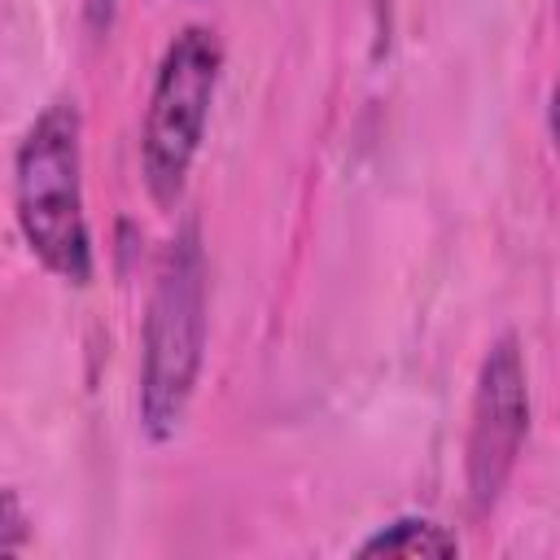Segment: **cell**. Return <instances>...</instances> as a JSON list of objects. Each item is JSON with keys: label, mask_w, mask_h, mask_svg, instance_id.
Masks as SVG:
<instances>
[{"label": "cell", "mask_w": 560, "mask_h": 560, "mask_svg": "<svg viewBox=\"0 0 560 560\" xmlns=\"http://www.w3.org/2000/svg\"><path fill=\"white\" fill-rule=\"evenodd\" d=\"M206 245L197 219H184L158 258L140 337V429L149 433V442L175 438L188 416L206 359Z\"/></svg>", "instance_id": "6da1fadb"}, {"label": "cell", "mask_w": 560, "mask_h": 560, "mask_svg": "<svg viewBox=\"0 0 560 560\" xmlns=\"http://www.w3.org/2000/svg\"><path fill=\"white\" fill-rule=\"evenodd\" d=\"M13 214L31 254L57 280H92V232L83 214V118L74 101L44 105L18 140Z\"/></svg>", "instance_id": "7a4b0ae2"}, {"label": "cell", "mask_w": 560, "mask_h": 560, "mask_svg": "<svg viewBox=\"0 0 560 560\" xmlns=\"http://www.w3.org/2000/svg\"><path fill=\"white\" fill-rule=\"evenodd\" d=\"M219 70H223V48L210 26H184L158 61L144 109V136H140V171L158 206H175L184 192V179L206 136Z\"/></svg>", "instance_id": "3957f363"}, {"label": "cell", "mask_w": 560, "mask_h": 560, "mask_svg": "<svg viewBox=\"0 0 560 560\" xmlns=\"http://www.w3.org/2000/svg\"><path fill=\"white\" fill-rule=\"evenodd\" d=\"M525 433H529L525 359H521L516 332H503L481 354L477 389H472V420H468V442H464V486H468V503L477 516H486L508 490Z\"/></svg>", "instance_id": "277c9868"}, {"label": "cell", "mask_w": 560, "mask_h": 560, "mask_svg": "<svg viewBox=\"0 0 560 560\" xmlns=\"http://www.w3.org/2000/svg\"><path fill=\"white\" fill-rule=\"evenodd\" d=\"M359 556H407V560H446V556H459V538L429 521V516H398L389 525H381L372 538L359 542Z\"/></svg>", "instance_id": "5b68a950"}, {"label": "cell", "mask_w": 560, "mask_h": 560, "mask_svg": "<svg viewBox=\"0 0 560 560\" xmlns=\"http://www.w3.org/2000/svg\"><path fill=\"white\" fill-rule=\"evenodd\" d=\"M22 542H26V516H22L18 490H4V499H0V551L13 556Z\"/></svg>", "instance_id": "8992f818"}, {"label": "cell", "mask_w": 560, "mask_h": 560, "mask_svg": "<svg viewBox=\"0 0 560 560\" xmlns=\"http://www.w3.org/2000/svg\"><path fill=\"white\" fill-rule=\"evenodd\" d=\"M114 13H118V0H83V18L96 35H105L114 26Z\"/></svg>", "instance_id": "52a82bcc"}, {"label": "cell", "mask_w": 560, "mask_h": 560, "mask_svg": "<svg viewBox=\"0 0 560 560\" xmlns=\"http://www.w3.org/2000/svg\"><path fill=\"white\" fill-rule=\"evenodd\" d=\"M547 127H551V144H556V153H560V79H556L551 101H547Z\"/></svg>", "instance_id": "ba28073f"}, {"label": "cell", "mask_w": 560, "mask_h": 560, "mask_svg": "<svg viewBox=\"0 0 560 560\" xmlns=\"http://www.w3.org/2000/svg\"><path fill=\"white\" fill-rule=\"evenodd\" d=\"M556 9H560V0H556Z\"/></svg>", "instance_id": "9c48e42d"}]
</instances>
